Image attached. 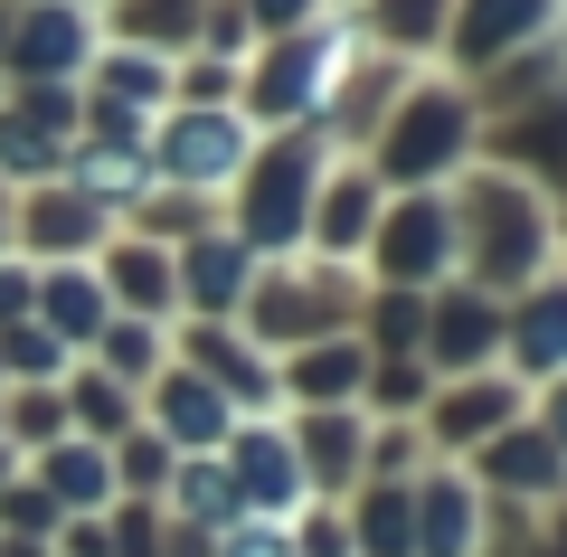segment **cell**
<instances>
[{"label": "cell", "instance_id": "obj_16", "mask_svg": "<svg viewBox=\"0 0 567 557\" xmlns=\"http://www.w3.org/2000/svg\"><path fill=\"white\" fill-rule=\"evenodd\" d=\"M189 20H199V0H123V29L133 39H181Z\"/></svg>", "mask_w": 567, "mask_h": 557}, {"label": "cell", "instance_id": "obj_38", "mask_svg": "<svg viewBox=\"0 0 567 557\" xmlns=\"http://www.w3.org/2000/svg\"><path fill=\"white\" fill-rule=\"evenodd\" d=\"M0 557H48V548H29V538H10V548H0Z\"/></svg>", "mask_w": 567, "mask_h": 557}, {"label": "cell", "instance_id": "obj_14", "mask_svg": "<svg viewBox=\"0 0 567 557\" xmlns=\"http://www.w3.org/2000/svg\"><path fill=\"white\" fill-rule=\"evenodd\" d=\"M483 340H492V312H483V302H445V312H435V350H445L454 369L483 359Z\"/></svg>", "mask_w": 567, "mask_h": 557}, {"label": "cell", "instance_id": "obj_7", "mask_svg": "<svg viewBox=\"0 0 567 557\" xmlns=\"http://www.w3.org/2000/svg\"><path fill=\"white\" fill-rule=\"evenodd\" d=\"M445 237H454V218L435 199L425 208H398V218H388V246H379V265L398 283H416V275H435V265H445Z\"/></svg>", "mask_w": 567, "mask_h": 557}, {"label": "cell", "instance_id": "obj_37", "mask_svg": "<svg viewBox=\"0 0 567 557\" xmlns=\"http://www.w3.org/2000/svg\"><path fill=\"white\" fill-rule=\"evenodd\" d=\"M256 20H303V0H256Z\"/></svg>", "mask_w": 567, "mask_h": 557}, {"label": "cell", "instance_id": "obj_28", "mask_svg": "<svg viewBox=\"0 0 567 557\" xmlns=\"http://www.w3.org/2000/svg\"><path fill=\"white\" fill-rule=\"evenodd\" d=\"M58 350H66V340L39 331V321H29V331H10V369H58Z\"/></svg>", "mask_w": 567, "mask_h": 557}, {"label": "cell", "instance_id": "obj_3", "mask_svg": "<svg viewBox=\"0 0 567 557\" xmlns=\"http://www.w3.org/2000/svg\"><path fill=\"white\" fill-rule=\"evenodd\" d=\"M558 0H464V58H511V48L548 39Z\"/></svg>", "mask_w": 567, "mask_h": 557}, {"label": "cell", "instance_id": "obj_17", "mask_svg": "<svg viewBox=\"0 0 567 557\" xmlns=\"http://www.w3.org/2000/svg\"><path fill=\"white\" fill-rule=\"evenodd\" d=\"M189 283H199V302H227L246 283V256L237 246H199V256H189Z\"/></svg>", "mask_w": 567, "mask_h": 557}, {"label": "cell", "instance_id": "obj_26", "mask_svg": "<svg viewBox=\"0 0 567 557\" xmlns=\"http://www.w3.org/2000/svg\"><path fill=\"white\" fill-rule=\"evenodd\" d=\"M152 85H162L152 58H104V104H114V95H152Z\"/></svg>", "mask_w": 567, "mask_h": 557}, {"label": "cell", "instance_id": "obj_36", "mask_svg": "<svg viewBox=\"0 0 567 557\" xmlns=\"http://www.w3.org/2000/svg\"><path fill=\"white\" fill-rule=\"evenodd\" d=\"M29 293H39V283H29V275H0V312H20Z\"/></svg>", "mask_w": 567, "mask_h": 557}, {"label": "cell", "instance_id": "obj_23", "mask_svg": "<svg viewBox=\"0 0 567 557\" xmlns=\"http://www.w3.org/2000/svg\"><path fill=\"white\" fill-rule=\"evenodd\" d=\"M502 416H511V398H502V388H473V398H454L445 435H483V425H502Z\"/></svg>", "mask_w": 567, "mask_h": 557}, {"label": "cell", "instance_id": "obj_39", "mask_svg": "<svg viewBox=\"0 0 567 557\" xmlns=\"http://www.w3.org/2000/svg\"><path fill=\"white\" fill-rule=\"evenodd\" d=\"M0 39H10V20H0Z\"/></svg>", "mask_w": 567, "mask_h": 557}, {"label": "cell", "instance_id": "obj_8", "mask_svg": "<svg viewBox=\"0 0 567 557\" xmlns=\"http://www.w3.org/2000/svg\"><path fill=\"white\" fill-rule=\"evenodd\" d=\"M10 58H20V76H66V66L85 58V20L66 0H48V10L20 20V48H10Z\"/></svg>", "mask_w": 567, "mask_h": 557}, {"label": "cell", "instance_id": "obj_1", "mask_svg": "<svg viewBox=\"0 0 567 557\" xmlns=\"http://www.w3.org/2000/svg\"><path fill=\"white\" fill-rule=\"evenodd\" d=\"M341 58H350V29H341V39H331V29H293V39L275 48V66L256 76V104H265V114H312L322 85L341 76Z\"/></svg>", "mask_w": 567, "mask_h": 557}, {"label": "cell", "instance_id": "obj_4", "mask_svg": "<svg viewBox=\"0 0 567 557\" xmlns=\"http://www.w3.org/2000/svg\"><path fill=\"white\" fill-rule=\"evenodd\" d=\"M237 161H246V133L227 114H181L162 142V171H181V179H227Z\"/></svg>", "mask_w": 567, "mask_h": 557}, {"label": "cell", "instance_id": "obj_18", "mask_svg": "<svg viewBox=\"0 0 567 557\" xmlns=\"http://www.w3.org/2000/svg\"><path fill=\"white\" fill-rule=\"evenodd\" d=\"M435 20H445V0H379V29L398 48H425V39H435Z\"/></svg>", "mask_w": 567, "mask_h": 557}, {"label": "cell", "instance_id": "obj_29", "mask_svg": "<svg viewBox=\"0 0 567 557\" xmlns=\"http://www.w3.org/2000/svg\"><path fill=\"white\" fill-rule=\"evenodd\" d=\"M76 416L95 435H123V388H76Z\"/></svg>", "mask_w": 567, "mask_h": 557}, {"label": "cell", "instance_id": "obj_35", "mask_svg": "<svg viewBox=\"0 0 567 557\" xmlns=\"http://www.w3.org/2000/svg\"><path fill=\"white\" fill-rule=\"evenodd\" d=\"M227 557H293V548H284L275 529H246V538H237V548H227Z\"/></svg>", "mask_w": 567, "mask_h": 557}, {"label": "cell", "instance_id": "obj_12", "mask_svg": "<svg viewBox=\"0 0 567 557\" xmlns=\"http://www.w3.org/2000/svg\"><path fill=\"white\" fill-rule=\"evenodd\" d=\"M293 208H303V152H275L256 189V237H293Z\"/></svg>", "mask_w": 567, "mask_h": 557}, {"label": "cell", "instance_id": "obj_25", "mask_svg": "<svg viewBox=\"0 0 567 557\" xmlns=\"http://www.w3.org/2000/svg\"><path fill=\"white\" fill-rule=\"evenodd\" d=\"M350 444H360L350 416H322V425H312V473H350Z\"/></svg>", "mask_w": 567, "mask_h": 557}, {"label": "cell", "instance_id": "obj_32", "mask_svg": "<svg viewBox=\"0 0 567 557\" xmlns=\"http://www.w3.org/2000/svg\"><path fill=\"white\" fill-rule=\"evenodd\" d=\"M123 265V293L133 302H162V256H114Z\"/></svg>", "mask_w": 567, "mask_h": 557}, {"label": "cell", "instance_id": "obj_24", "mask_svg": "<svg viewBox=\"0 0 567 557\" xmlns=\"http://www.w3.org/2000/svg\"><path fill=\"white\" fill-rule=\"evenodd\" d=\"M360 227H369V189H360V179H341L331 208H322V237H360Z\"/></svg>", "mask_w": 567, "mask_h": 557}, {"label": "cell", "instance_id": "obj_33", "mask_svg": "<svg viewBox=\"0 0 567 557\" xmlns=\"http://www.w3.org/2000/svg\"><path fill=\"white\" fill-rule=\"evenodd\" d=\"M350 379H360V359H350V350H341V359L322 350V359H312V369H303V388H350Z\"/></svg>", "mask_w": 567, "mask_h": 557}, {"label": "cell", "instance_id": "obj_2", "mask_svg": "<svg viewBox=\"0 0 567 557\" xmlns=\"http://www.w3.org/2000/svg\"><path fill=\"white\" fill-rule=\"evenodd\" d=\"M473 237H483V275H520L539 265V218L511 179H483V199H473Z\"/></svg>", "mask_w": 567, "mask_h": 557}, {"label": "cell", "instance_id": "obj_20", "mask_svg": "<svg viewBox=\"0 0 567 557\" xmlns=\"http://www.w3.org/2000/svg\"><path fill=\"white\" fill-rule=\"evenodd\" d=\"M181 510H199V519H227V510H237V482L199 463V473H181Z\"/></svg>", "mask_w": 567, "mask_h": 557}, {"label": "cell", "instance_id": "obj_34", "mask_svg": "<svg viewBox=\"0 0 567 557\" xmlns=\"http://www.w3.org/2000/svg\"><path fill=\"white\" fill-rule=\"evenodd\" d=\"M303 548H312V557H350V529H341V519H312Z\"/></svg>", "mask_w": 567, "mask_h": 557}, {"label": "cell", "instance_id": "obj_15", "mask_svg": "<svg viewBox=\"0 0 567 557\" xmlns=\"http://www.w3.org/2000/svg\"><path fill=\"white\" fill-rule=\"evenodd\" d=\"M558 331H567L558 293H539V302L520 312V359H529V369H558Z\"/></svg>", "mask_w": 567, "mask_h": 557}, {"label": "cell", "instance_id": "obj_13", "mask_svg": "<svg viewBox=\"0 0 567 557\" xmlns=\"http://www.w3.org/2000/svg\"><path fill=\"white\" fill-rule=\"evenodd\" d=\"M492 473H502L511 492H548V482H558V454H548L539 435H502L492 444Z\"/></svg>", "mask_w": 567, "mask_h": 557}, {"label": "cell", "instance_id": "obj_27", "mask_svg": "<svg viewBox=\"0 0 567 557\" xmlns=\"http://www.w3.org/2000/svg\"><path fill=\"white\" fill-rule=\"evenodd\" d=\"M104 492V463L95 454H58V501H95Z\"/></svg>", "mask_w": 567, "mask_h": 557}, {"label": "cell", "instance_id": "obj_31", "mask_svg": "<svg viewBox=\"0 0 567 557\" xmlns=\"http://www.w3.org/2000/svg\"><path fill=\"white\" fill-rule=\"evenodd\" d=\"M29 237H48V246H66V237H85V208H66V199H48L39 218H29Z\"/></svg>", "mask_w": 567, "mask_h": 557}, {"label": "cell", "instance_id": "obj_30", "mask_svg": "<svg viewBox=\"0 0 567 557\" xmlns=\"http://www.w3.org/2000/svg\"><path fill=\"white\" fill-rule=\"evenodd\" d=\"M199 359L218 369V379H237V388H265V369H246V359L227 350V331H199Z\"/></svg>", "mask_w": 567, "mask_h": 557}, {"label": "cell", "instance_id": "obj_10", "mask_svg": "<svg viewBox=\"0 0 567 557\" xmlns=\"http://www.w3.org/2000/svg\"><path fill=\"white\" fill-rule=\"evenodd\" d=\"M237 492L265 501V510H284V501L303 492V473H293V454H284L275 435H246V444H237Z\"/></svg>", "mask_w": 567, "mask_h": 557}, {"label": "cell", "instance_id": "obj_22", "mask_svg": "<svg viewBox=\"0 0 567 557\" xmlns=\"http://www.w3.org/2000/svg\"><path fill=\"white\" fill-rule=\"evenodd\" d=\"M369 548H379V557H406V492H379V501H369Z\"/></svg>", "mask_w": 567, "mask_h": 557}, {"label": "cell", "instance_id": "obj_6", "mask_svg": "<svg viewBox=\"0 0 567 557\" xmlns=\"http://www.w3.org/2000/svg\"><path fill=\"white\" fill-rule=\"evenodd\" d=\"M454 142H464V104L425 95V104H406L398 142H388V171H435V161H454Z\"/></svg>", "mask_w": 567, "mask_h": 557}, {"label": "cell", "instance_id": "obj_9", "mask_svg": "<svg viewBox=\"0 0 567 557\" xmlns=\"http://www.w3.org/2000/svg\"><path fill=\"white\" fill-rule=\"evenodd\" d=\"M341 302H350V283H331V275H312V283H275V293H265V331H275V340H303L312 321L341 312Z\"/></svg>", "mask_w": 567, "mask_h": 557}, {"label": "cell", "instance_id": "obj_19", "mask_svg": "<svg viewBox=\"0 0 567 557\" xmlns=\"http://www.w3.org/2000/svg\"><path fill=\"white\" fill-rule=\"evenodd\" d=\"M29 302H48V321H58L66 340H76V331H95V293H85V283H39Z\"/></svg>", "mask_w": 567, "mask_h": 557}, {"label": "cell", "instance_id": "obj_11", "mask_svg": "<svg viewBox=\"0 0 567 557\" xmlns=\"http://www.w3.org/2000/svg\"><path fill=\"white\" fill-rule=\"evenodd\" d=\"M162 425H171L181 444H218V435H227V398H218L208 379H171V388H162Z\"/></svg>", "mask_w": 567, "mask_h": 557}, {"label": "cell", "instance_id": "obj_5", "mask_svg": "<svg viewBox=\"0 0 567 557\" xmlns=\"http://www.w3.org/2000/svg\"><path fill=\"white\" fill-rule=\"evenodd\" d=\"M464 538H473L464 482H425V492H406V557H464Z\"/></svg>", "mask_w": 567, "mask_h": 557}, {"label": "cell", "instance_id": "obj_21", "mask_svg": "<svg viewBox=\"0 0 567 557\" xmlns=\"http://www.w3.org/2000/svg\"><path fill=\"white\" fill-rule=\"evenodd\" d=\"M85 189H95V199H142V161H133V152L85 161Z\"/></svg>", "mask_w": 567, "mask_h": 557}]
</instances>
